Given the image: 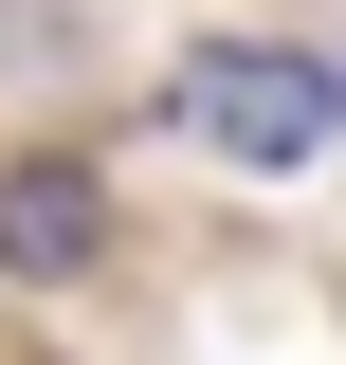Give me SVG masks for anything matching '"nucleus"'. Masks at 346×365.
<instances>
[{
    "label": "nucleus",
    "instance_id": "f257e3e1",
    "mask_svg": "<svg viewBox=\"0 0 346 365\" xmlns=\"http://www.w3.org/2000/svg\"><path fill=\"white\" fill-rule=\"evenodd\" d=\"M164 110L219 146V165H256V182H292V165H328L346 146V73L328 55H292V37H201L164 73Z\"/></svg>",
    "mask_w": 346,
    "mask_h": 365
},
{
    "label": "nucleus",
    "instance_id": "f03ea898",
    "mask_svg": "<svg viewBox=\"0 0 346 365\" xmlns=\"http://www.w3.org/2000/svg\"><path fill=\"white\" fill-rule=\"evenodd\" d=\"M91 256H110V182L55 165V146H37V165H0V274H37V292H55V274H91Z\"/></svg>",
    "mask_w": 346,
    "mask_h": 365
},
{
    "label": "nucleus",
    "instance_id": "7ed1b4c3",
    "mask_svg": "<svg viewBox=\"0 0 346 365\" xmlns=\"http://www.w3.org/2000/svg\"><path fill=\"white\" fill-rule=\"evenodd\" d=\"M37 55H55V19H19V0H0V73H37Z\"/></svg>",
    "mask_w": 346,
    "mask_h": 365
}]
</instances>
